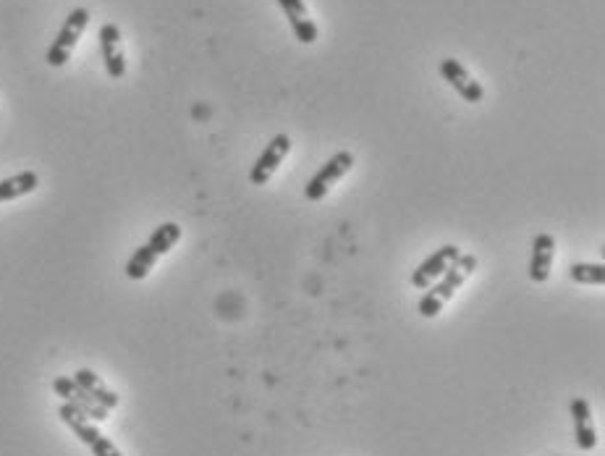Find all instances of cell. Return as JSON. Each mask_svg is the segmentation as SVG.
<instances>
[{
    "label": "cell",
    "instance_id": "cell-1",
    "mask_svg": "<svg viewBox=\"0 0 605 456\" xmlns=\"http://www.w3.org/2000/svg\"><path fill=\"white\" fill-rule=\"evenodd\" d=\"M477 268V257L475 255H459L451 268L443 273V276L435 281L433 286H427L425 294L420 299V315L422 318H438L440 310L446 307V302L454 297L461 286L467 284V278L475 273Z\"/></svg>",
    "mask_w": 605,
    "mask_h": 456
},
{
    "label": "cell",
    "instance_id": "cell-2",
    "mask_svg": "<svg viewBox=\"0 0 605 456\" xmlns=\"http://www.w3.org/2000/svg\"><path fill=\"white\" fill-rule=\"evenodd\" d=\"M87 24H90V11H87V8H74V11L66 16L61 32H58V37H55L53 45L48 48V56H45L48 66H53V69L66 66V61H69L71 53H74L76 42L84 35Z\"/></svg>",
    "mask_w": 605,
    "mask_h": 456
},
{
    "label": "cell",
    "instance_id": "cell-3",
    "mask_svg": "<svg viewBox=\"0 0 605 456\" xmlns=\"http://www.w3.org/2000/svg\"><path fill=\"white\" fill-rule=\"evenodd\" d=\"M351 166H354V155H351L349 150L336 152V155H333V158H330L328 163L315 173V176H312L310 184L304 187V197H307L310 202H320L325 194L330 192V187H333L336 181L344 179L346 173L351 171Z\"/></svg>",
    "mask_w": 605,
    "mask_h": 456
},
{
    "label": "cell",
    "instance_id": "cell-4",
    "mask_svg": "<svg viewBox=\"0 0 605 456\" xmlns=\"http://www.w3.org/2000/svg\"><path fill=\"white\" fill-rule=\"evenodd\" d=\"M289 152H291L289 134H275V137L270 139V145L265 147L260 158L255 160V166H252V171H249V181H252L255 187H265V184L273 179L275 171H278V166L286 160Z\"/></svg>",
    "mask_w": 605,
    "mask_h": 456
},
{
    "label": "cell",
    "instance_id": "cell-5",
    "mask_svg": "<svg viewBox=\"0 0 605 456\" xmlns=\"http://www.w3.org/2000/svg\"><path fill=\"white\" fill-rule=\"evenodd\" d=\"M53 391L58 396H61L66 404H71V407H76L82 415L90 417L92 422H105L110 415V409H105L103 404H97L95 399H92L87 391H84L79 383H76L74 378H66V375H61V378L53 380Z\"/></svg>",
    "mask_w": 605,
    "mask_h": 456
},
{
    "label": "cell",
    "instance_id": "cell-6",
    "mask_svg": "<svg viewBox=\"0 0 605 456\" xmlns=\"http://www.w3.org/2000/svg\"><path fill=\"white\" fill-rule=\"evenodd\" d=\"M459 255L461 252L456 244H443L440 249H435L433 255L427 257L425 263H422L420 268L412 273L414 289L425 291L427 286H433L435 281H438V278L443 276V273H446V270L456 263V260H459Z\"/></svg>",
    "mask_w": 605,
    "mask_h": 456
},
{
    "label": "cell",
    "instance_id": "cell-7",
    "mask_svg": "<svg viewBox=\"0 0 605 456\" xmlns=\"http://www.w3.org/2000/svg\"><path fill=\"white\" fill-rule=\"evenodd\" d=\"M440 76H443L467 103H482V100H485L482 84L477 82L475 76L467 71V66L456 61V58H443V61H440Z\"/></svg>",
    "mask_w": 605,
    "mask_h": 456
},
{
    "label": "cell",
    "instance_id": "cell-8",
    "mask_svg": "<svg viewBox=\"0 0 605 456\" xmlns=\"http://www.w3.org/2000/svg\"><path fill=\"white\" fill-rule=\"evenodd\" d=\"M97 40H100V53H103L105 69H108L110 79H124L126 56L124 45H121V29L116 24H103Z\"/></svg>",
    "mask_w": 605,
    "mask_h": 456
},
{
    "label": "cell",
    "instance_id": "cell-9",
    "mask_svg": "<svg viewBox=\"0 0 605 456\" xmlns=\"http://www.w3.org/2000/svg\"><path fill=\"white\" fill-rule=\"evenodd\" d=\"M571 420H574V441H577V449L592 451L598 446V430H595V422H592V409L587 399H571Z\"/></svg>",
    "mask_w": 605,
    "mask_h": 456
},
{
    "label": "cell",
    "instance_id": "cell-10",
    "mask_svg": "<svg viewBox=\"0 0 605 456\" xmlns=\"http://www.w3.org/2000/svg\"><path fill=\"white\" fill-rule=\"evenodd\" d=\"M553 257H556V239L550 234H537L532 242L530 257V281L532 284H545L553 270Z\"/></svg>",
    "mask_w": 605,
    "mask_h": 456
},
{
    "label": "cell",
    "instance_id": "cell-11",
    "mask_svg": "<svg viewBox=\"0 0 605 456\" xmlns=\"http://www.w3.org/2000/svg\"><path fill=\"white\" fill-rule=\"evenodd\" d=\"M278 6L283 8V14L289 16L296 40L302 42V45H312V42H317V35H320V32H317L315 21H312L310 14H307L304 0H278Z\"/></svg>",
    "mask_w": 605,
    "mask_h": 456
},
{
    "label": "cell",
    "instance_id": "cell-12",
    "mask_svg": "<svg viewBox=\"0 0 605 456\" xmlns=\"http://www.w3.org/2000/svg\"><path fill=\"white\" fill-rule=\"evenodd\" d=\"M58 417H61V420L66 422V425H69L71 430H74L76 438H79V441H82L84 446H90L92 441H97V438L103 436V433L97 430V425L90 420V417L82 415L79 409L71 407V404H66V401H63L61 407H58Z\"/></svg>",
    "mask_w": 605,
    "mask_h": 456
},
{
    "label": "cell",
    "instance_id": "cell-13",
    "mask_svg": "<svg viewBox=\"0 0 605 456\" xmlns=\"http://www.w3.org/2000/svg\"><path fill=\"white\" fill-rule=\"evenodd\" d=\"M74 380L84 388V391H87V394L92 396V399L97 401V404H103L105 409H116L118 407V401H121V399H118L116 391H110L103 380H100V375H95L92 370H87V367L76 370Z\"/></svg>",
    "mask_w": 605,
    "mask_h": 456
},
{
    "label": "cell",
    "instance_id": "cell-14",
    "mask_svg": "<svg viewBox=\"0 0 605 456\" xmlns=\"http://www.w3.org/2000/svg\"><path fill=\"white\" fill-rule=\"evenodd\" d=\"M40 187V176L35 171H21L16 176H8V179L0 181V202H11L19 200L24 194H32Z\"/></svg>",
    "mask_w": 605,
    "mask_h": 456
},
{
    "label": "cell",
    "instance_id": "cell-15",
    "mask_svg": "<svg viewBox=\"0 0 605 456\" xmlns=\"http://www.w3.org/2000/svg\"><path fill=\"white\" fill-rule=\"evenodd\" d=\"M569 278L574 281V284L603 286L605 284V265L603 263H574L569 268Z\"/></svg>",
    "mask_w": 605,
    "mask_h": 456
},
{
    "label": "cell",
    "instance_id": "cell-16",
    "mask_svg": "<svg viewBox=\"0 0 605 456\" xmlns=\"http://www.w3.org/2000/svg\"><path fill=\"white\" fill-rule=\"evenodd\" d=\"M90 449H92V454H95V456H124L121 451L116 449V443L110 441V438H105V436H100L97 441H92Z\"/></svg>",
    "mask_w": 605,
    "mask_h": 456
}]
</instances>
